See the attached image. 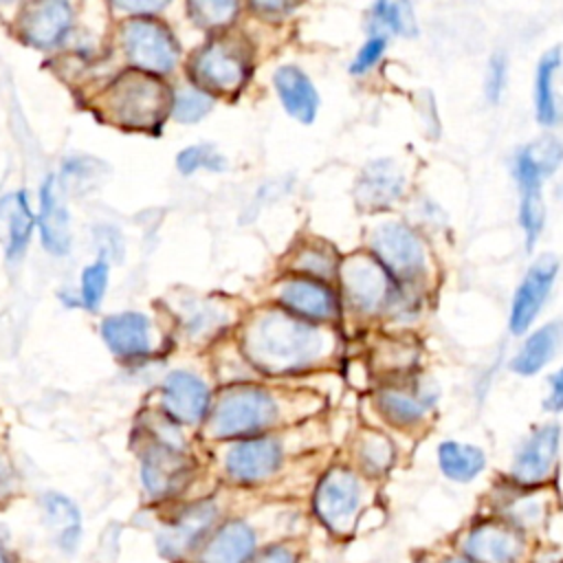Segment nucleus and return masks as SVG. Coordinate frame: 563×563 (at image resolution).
Instances as JSON below:
<instances>
[{"label":"nucleus","mask_w":563,"mask_h":563,"mask_svg":"<svg viewBox=\"0 0 563 563\" xmlns=\"http://www.w3.org/2000/svg\"><path fill=\"white\" fill-rule=\"evenodd\" d=\"M372 257L385 268L398 288H413L427 266L420 235L405 222H383L369 235Z\"/></svg>","instance_id":"obj_3"},{"label":"nucleus","mask_w":563,"mask_h":563,"mask_svg":"<svg viewBox=\"0 0 563 563\" xmlns=\"http://www.w3.org/2000/svg\"><path fill=\"white\" fill-rule=\"evenodd\" d=\"M405 191V176L400 167L389 158L372 161L363 167L356 180V202L367 211H380L391 207Z\"/></svg>","instance_id":"obj_15"},{"label":"nucleus","mask_w":563,"mask_h":563,"mask_svg":"<svg viewBox=\"0 0 563 563\" xmlns=\"http://www.w3.org/2000/svg\"><path fill=\"white\" fill-rule=\"evenodd\" d=\"M167 411L183 422H198L209 405V391L200 378L189 372H172L163 385Z\"/></svg>","instance_id":"obj_19"},{"label":"nucleus","mask_w":563,"mask_h":563,"mask_svg":"<svg viewBox=\"0 0 563 563\" xmlns=\"http://www.w3.org/2000/svg\"><path fill=\"white\" fill-rule=\"evenodd\" d=\"M559 273V262L552 255L539 257L530 268L526 271L523 279L519 282L512 303H510V314H508V328L512 334H523L532 321L539 317L552 286Z\"/></svg>","instance_id":"obj_8"},{"label":"nucleus","mask_w":563,"mask_h":563,"mask_svg":"<svg viewBox=\"0 0 563 563\" xmlns=\"http://www.w3.org/2000/svg\"><path fill=\"white\" fill-rule=\"evenodd\" d=\"M273 416L275 402L266 391L257 387H235L220 398L213 411L211 429L222 438L242 435L266 427Z\"/></svg>","instance_id":"obj_5"},{"label":"nucleus","mask_w":563,"mask_h":563,"mask_svg":"<svg viewBox=\"0 0 563 563\" xmlns=\"http://www.w3.org/2000/svg\"><path fill=\"white\" fill-rule=\"evenodd\" d=\"M13 2H18V0H0V4H13Z\"/></svg>","instance_id":"obj_45"},{"label":"nucleus","mask_w":563,"mask_h":563,"mask_svg":"<svg viewBox=\"0 0 563 563\" xmlns=\"http://www.w3.org/2000/svg\"><path fill=\"white\" fill-rule=\"evenodd\" d=\"M444 563H473L471 559H446Z\"/></svg>","instance_id":"obj_43"},{"label":"nucleus","mask_w":563,"mask_h":563,"mask_svg":"<svg viewBox=\"0 0 563 563\" xmlns=\"http://www.w3.org/2000/svg\"><path fill=\"white\" fill-rule=\"evenodd\" d=\"M559 68H561V48L554 46L541 55L537 64V75H534V112H537V121L545 128L556 125L561 119L556 92H554V75Z\"/></svg>","instance_id":"obj_24"},{"label":"nucleus","mask_w":563,"mask_h":563,"mask_svg":"<svg viewBox=\"0 0 563 563\" xmlns=\"http://www.w3.org/2000/svg\"><path fill=\"white\" fill-rule=\"evenodd\" d=\"M361 462L363 466L369 471V473H380L389 466L391 457H394V449L391 444L387 442V438L383 435H376V433H369L363 444H361Z\"/></svg>","instance_id":"obj_36"},{"label":"nucleus","mask_w":563,"mask_h":563,"mask_svg":"<svg viewBox=\"0 0 563 563\" xmlns=\"http://www.w3.org/2000/svg\"><path fill=\"white\" fill-rule=\"evenodd\" d=\"M438 391L427 387L422 380H409L389 385L378 394V407L383 416L396 427L420 424L435 407Z\"/></svg>","instance_id":"obj_13"},{"label":"nucleus","mask_w":563,"mask_h":563,"mask_svg":"<svg viewBox=\"0 0 563 563\" xmlns=\"http://www.w3.org/2000/svg\"><path fill=\"white\" fill-rule=\"evenodd\" d=\"M103 108L123 128L152 130L167 112V90L143 70L125 73L103 95Z\"/></svg>","instance_id":"obj_2"},{"label":"nucleus","mask_w":563,"mask_h":563,"mask_svg":"<svg viewBox=\"0 0 563 563\" xmlns=\"http://www.w3.org/2000/svg\"><path fill=\"white\" fill-rule=\"evenodd\" d=\"M561 343H563V323L561 321H550V323L537 328L521 343L519 352L510 361V369L519 376H534L554 358Z\"/></svg>","instance_id":"obj_22"},{"label":"nucleus","mask_w":563,"mask_h":563,"mask_svg":"<svg viewBox=\"0 0 563 563\" xmlns=\"http://www.w3.org/2000/svg\"><path fill=\"white\" fill-rule=\"evenodd\" d=\"M251 2V7L255 9V11H260V13H284V11H288L290 9V4H292V0H249Z\"/></svg>","instance_id":"obj_41"},{"label":"nucleus","mask_w":563,"mask_h":563,"mask_svg":"<svg viewBox=\"0 0 563 563\" xmlns=\"http://www.w3.org/2000/svg\"><path fill=\"white\" fill-rule=\"evenodd\" d=\"M73 24V7L68 0H33L22 15L20 31L24 42L37 48L59 44Z\"/></svg>","instance_id":"obj_14"},{"label":"nucleus","mask_w":563,"mask_h":563,"mask_svg":"<svg viewBox=\"0 0 563 563\" xmlns=\"http://www.w3.org/2000/svg\"><path fill=\"white\" fill-rule=\"evenodd\" d=\"M521 552L523 541L508 523L486 521L466 537V554L473 563H517Z\"/></svg>","instance_id":"obj_16"},{"label":"nucleus","mask_w":563,"mask_h":563,"mask_svg":"<svg viewBox=\"0 0 563 563\" xmlns=\"http://www.w3.org/2000/svg\"><path fill=\"white\" fill-rule=\"evenodd\" d=\"M108 277L110 268L103 260H97L81 271V301L88 310H97L101 306L108 288Z\"/></svg>","instance_id":"obj_34"},{"label":"nucleus","mask_w":563,"mask_h":563,"mask_svg":"<svg viewBox=\"0 0 563 563\" xmlns=\"http://www.w3.org/2000/svg\"><path fill=\"white\" fill-rule=\"evenodd\" d=\"M343 292L352 308L361 312H378L389 308L396 284L385 268L369 255H354L341 266Z\"/></svg>","instance_id":"obj_7"},{"label":"nucleus","mask_w":563,"mask_h":563,"mask_svg":"<svg viewBox=\"0 0 563 563\" xmlns=\"http://www.w3.org/2000/svg\"><path fill=\"white\" fill-rule=\"evenodd\" d=\"M191 18L207 29L227 26L238 13V0H187Z\"/></svg>","instance_id":"obj_33"},{"label":"nucleus","mask_w":563,"mask_h":563,"mask_svg":"<svg viewBox=\"0 0 563 563\" xmlns=\"http://www.w3.org/2000/svg\"><path fill=\"white\" fill-rule=\"evenodd\" d=\"M176 165L183 174H194L198 169L220 172L224 169V158L209 145H189L176 156Z\"/></svg>","instance_id":"obj_35"},{"label":"nucleus","mask_w":563,"mask_h":563,"mask_svg":"<svg viewBox=\"0 0 563 563\" xmlns=\"http://www.w3.org/2000/svg\"><path fill=\"white\" fill-rule=\"evenodd\" d=\"M216 510L211 504H198L187 508L172 526H167V530L158 537V545L165 554L174 556L178 552H183L185 548H189L211 523Z\"/></svg>","instance_id":"obj_25"},{"label":"nucleus","mask_w":563,"mask_h":563,"mask_svg":"<svg viewBox=\"0 0 563 563\" xmlns=\"http://www.w3.org/2000/svg\"><path fill=\"white\" fill-rule=\"evenodd\" d=\"M512 174L519 185V224L526 235V249H534L543 224H545V205H543V172L534 161L530 147H521L512 161Z\"/></svg>","instance_id":"obj_9"},{"label":"nucleus","mask_w":563,"mask_h":563,"mask_svg":"<svg viewBox=\"0 0 563 563\" xmlns=\"http://www.w3.org/2000/svg\"><path fill=\"white\" fill-rule=\"evenodd\" d=\"M0 563H9V561H7V554H4V550H2V545H0Z\"/></svg>","instance_id":"obj_44"},{"label":"nucleus","mask_w":563,"mask_h":563,"mask_svg":"<svg viewBox=\"0 0 563 563\" xmlns=\"http://www.w3.org/2000/svg\"><path fill=\"white\" fill-rule=\"evenodd\" d=\"M273 81L284 110L301 123H312L319 110V92L310 77L301 68L288 64L275 70Z\"/></svg>","instance_id":"obj_17"},{"label":"nucleus","mask_w":563,"mask_h":563,"mask_svg":"<svg viewBox=\"0 0 563 563\" xmlns=\"http://www.w3.org/2000/svg\"><path fill=\"white\" fill-rule=\"evenodd\" d=\"M279 301L299 319L330 321L339 312L334 290L323 282L308 275H292L279 286Z\"/></svg>","instance_id":"obj_12"},{"label":"nucleus","mask_w":563,"mask_h":563,"mask_svg":"<svg viewBox=\"0 0 563 563\" xmlns=\"http://www.w3.org/2000/svg\"><path fill=\"white\" fill-rule=\"evenodd\" d=\"M121 42L128 59L143 73H169L178 62V44L172 33L147 18L130 20Z\"/></svg>","instance_id":"obj_6"},{"label":"nucleus","mask_w":563,"mask_h":563,"mask_svg":"<svg viewBox=\"0 0 563 563\" xmlns=\"http://www.w3.org/2000/svg\"><path fill=\"white\" fill-rule=\"evenodd\" d=\"M438 466L440 471L460 484H466L475 479L484 466H486V455L479 446L466 444V442H455V440H444L438 446Z\"/></svg>","instance_id":"obj_26"},{"label":"nucleus","mask_w":563,"mask_h":563,"mask_svg":"<svg viewBox=\"0 0 563 563\" xmlns=\"http://www.w3.org/2000/svg\"><path fill=\"white\" fill-rule=\"evenodd\" d=\"M253 543L255 537L249 526L240 521L227 523L202 552V563H244L253 552Z\"/></svg>","instance_id":"obj_27"},{"label":"nucleus","mask_w":563,"mask_h":563,"mask_svg":"<svg viewBox=\"0 0 563 563\" xmlns=\"http://www.w3.org/2000/svg\"><path fill=\"white\" fill-rule=\"evenodd\" d=\"M295 268L299 271V275H308L325 282L336 271V257L323 244H308L295 255Z\"/></svg>","instance_id":"obj_32"},{"label":"nucleus","mask_w":563,"mask_h":563,"mask_svg":"<svg viewBox=\"0 0 563 563\" xmlns=\"http://www.w3.org/2000/svg\"><path fill=\"white\" fill-rule=\"evenodd\" d=\"M255 563H292V554L286 548H271Z\"/></svg>","instance_id":"obj_42"},{"label":"nucleus","mask_w":563,"mask_h":563,"mask_svg":"<svg viewBox=\"0 0 563 563\" xmlns=\"http://www.w3.org/2000/svg\"><path fill=\"white\" fill-rule=\"evenodd\" d=\"M44 515L57 545L66 552H73L81 537V519L77 506L68 497L51 493L44 497Z\"/></svg>","instance_id":"obj_28"},{"label":"nucleus","mask_w":563,"mask_h":563,"mask_svg":"<svg viewBox=\"0 0 563 563\" xmlns=\"http://www.w3.org/2000/svg\"><path fill=\"white\" fill-rule=\"evenodd\" d=\"M550 391L543 400V409L556 413V411H563V367L556 369L552 376H550Z\"/></svg>","instance_id":"obj_40"},{"label":"nucleus","mask_w":563,"mask_h":563,"mask_svg":"<svg viewBox=\"0 0 563 563\" xmlns=\"http://www.w3.org/2000/svg\"><path fill=\"white\" fill-rule=\"evenodd\" d=\"M101 336L117 356L134 358L150 350V321L141 312H119L101 323Z\"/></svg>","instance_id":"obj_20"},{"label":"nucleus","mask_w":563,"mask_h":563,"mask_svg":"<svg viewBox=\"0 0 563 563\" xmlns=\"http://www.w3.org/2000/svg\"><path fill=\"white\" fill-rule=\"evenodd\" d=\"M561 444V427L543 424L534 429L517 449L512 460V479L523 486H534L545 482L556 464Z\"/></svg>","instance_id":"obj_10"},{"label":"nucleus","mask_w":563,"mask_h":563,"mask_svg":"<svg viewBox=\"0 0 563 563\" xmlns=\"http://www.w3.org/2000/svg\"><path fill=\"white\" fill-rule=\"evenodd\" d=\"M9 220V244H7V257L9 260H18L22 257V253L29 246L31 240V231L35 227V216L29 207L26 196L20 191L11 198V209L7 213Z\"/></svg>","instance_id":"obj_30"},{"label":"nucleus","mask_w":563,"mask_h":563,"mask_svg":"<svg viewBox=\"0 0 563 563\" xmlns=\"http://www.w3.org/2000/svg\"><path fill=\"white\" fill-rule=\"evenodd\" d=\"M279 464V446L273 440H246L235 444L227 455V471L240 482L268 477Z\"/></svg>","instance_id":"obj_21"},{"label":"nucleus","mask_w":563,"mask_h":563,"mask_svg":"<svg viewBox=\"0 0 563 563\" xmlns=\"http://www.w3.org/2000/svg\"><path fill=\"white\" fill-rule=\"evenodd\" d=\"M187 462L172 446L154 449L143 464V484L152 495H169L185 482Z\"/></svg>","instance_id":"obj_23"},{"label":"nucleus","mask_w":563,"mask_h":563,"mask_svg":"<svg viewBox=\"0 0 563 563\" xmlns=\"http://www.w3.org/2000/svg\"><path fill=\"white\" fill-rule=\"evenodd\" d=\"M387 48V37L383 33H376L372 37L365 40V44L358 48V53L354 55L352 64H350V73L352 75H365L369 73L383 57Z\"/></svg>","instance_id":"obj_37"},{"label":"nucleus","mask_w":563,"mask_h":563,"mask_svg":"<svg viewBox=\"0 0 563 563\" xmlns=\"http://www.w3.org/2000/svg\"><path fill=\"white\" fill-rule=\"evenodd\" d=\"M508 84V59L504 53H495L488 62V75H486V97L490 103H497L506 90Z\"/></svg>","instance_id":"obj_38"},{"label":"nucleus","mask_w":563,"mask_h":563,"mask_svg":"<svg viewBox=\"0 0 563 563\" xmlns=\"http://www.w3.org/2000/svg\"><path fill=\"white\" fill-rule=\"evenodd\" d=\"M358 504H361V486L352 473L336 468L321 479L317 488L314 506L319 517L330 530H336V532L350 530L354 515L358 510Z\"/></svg>","instance_id":"obj_11"},{"label":"nucleus","mask_w":563,"mask_h":563,"mask_svg":"<svg viewBox=\"0 0 563 563\" xmlns=\"http://www.w3.org/2000/svg\"><path fill=\"white\" fill-rule=\"evenodd\" d=\"M249 70V53L235 40H213L191 57V75L207 92L240 90Z\"/></svg>","instance_id":"obj_4"},{"label":"nucleus","mask_w":563,"mask_h":563,"mask_svg":"<svg viewBox=\"0 0 563 563\" xmlns=\"http://www.w3.org/2000/svg\"><path fill=\"white\" fill-rule=\"evenodd\" d=\"M372 20L376 26L411 37L418 33V22L411 0H376L372 7Z\"/></svg>","instance_id":"obj_29"},{"label":"nucleus","mask_w":563,"mask_h":563,"mask_svg":"<svg viewBox=\"0 0 563 563\" xmlns=\"http://www.w3.org/2000/svg\"><path fill=\"white\" fill-rule=\"evenodd\" d=\"M211 108H213L211 92L202 88H180L178 92H174L172 117L183 123H194L207 117Z\"/></svg>","instance_id":"obj_31"},{"label":"nucleus","mask_w":563,"mask_h":563,"mask_svg":"<svg viewBox=\"0 0 563 563\" xmlns=\"http://www.w3.org/2000/svg\"><path fill=\"white\" fill-rule=\"evenodd\" d=\"M37 224H40L42 246L57 257L66 255L70 249V220H68L66 207L62 205V200L57 196L53 176H48L40 189Z\"/></svg>","instance_id":"obj_18"},{"label":"nucleus","mask_w":563,"mask_h":563,"mask_svg":"<svg viewBox=\"0 0 563 563\" xmlns=\"http://www.w3.org/2000/svg\"><path fill=\"white\" fill-rule=\"evenodd\" d=\"M246 350L260 367L268 372H288L312 363L325 350V336L319 328L284 312L262 314L246 334Z\"/></svg>","instance_id":"obj_1"},{"label":"nucleus","mask_w":563,"mask_h":563,"mask_svg":"<svg viewBox=\"0 0 563 563\" xmlns=\"http://www.w3.org/2000/svg\"><path fill=\"white\" fill-rule=\"evenodd\" d=\"M172 0H112V4L121 11L128 13H136V15H147V13H156L163 7H167Z\"/></svg>","instance_id":"obj_39"}]
</instances>
